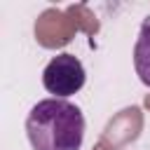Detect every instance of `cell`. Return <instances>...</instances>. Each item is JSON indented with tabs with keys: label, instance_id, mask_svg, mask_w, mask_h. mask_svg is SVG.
Wrapping results in <instances>:
<instances>
[{
	"label": "cell",
	"instance_id": "obj_1",
	"mask_svg": "<svg viewBox=\"0 0 150 150\" xmlns=\"http://www.w3.org/2000/svg\"><path fill=\"white\" fill-rule=\"evenodd\" d=\"M26 136L33 150H80L84 115L68 98H42L26 117Z\"/></svg>",
	"mask_w": 150,
	"mask_h": 150
},
{
	"label": "cell",
	"instance_id": "obj_3",
	"mask_svg": "<svg viewBox=\"0 0 150 150\" xmlns=\"http://www.w3.org/2000/svg\"><path fill=\"white\" fill-rule=\"evenodd\" d=\"M134 68L138 80L145 87H150V16L143 19L136 45H134Z\"/></svg>",
	"mask_w": 150,
	"mask_h": 150
},
{
	"label": "cell",
	"instance_id": "obj_2",
	"mask_svg": "<svg viewBox=\"0 0 150 150\" xmlns=\"http://www.w3.org/2000/svg\"><path fill=\"white\" fill-rule=\"evenodd\" d=\"M87 73L82 61L75 54H56L42 70V84L52 94V98H68L84 87Z\"/></svg>",
	"mask_w": 150,
	"mask_h": 150
}]
</instances>
